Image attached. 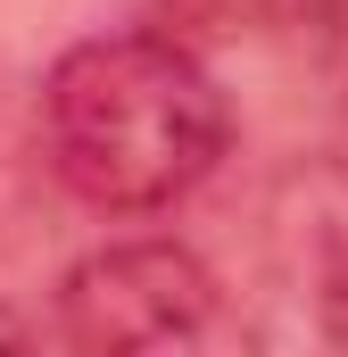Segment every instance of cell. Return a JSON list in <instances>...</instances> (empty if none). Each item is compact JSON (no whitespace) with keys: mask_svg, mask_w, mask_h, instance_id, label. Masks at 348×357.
I'll return each mask as SVG.
<instances>
[{"mask_svg":"<svg viewBox=\"0 0 348 357\" xmlns=\"http://www.w3.org/2000/svg\"><path fill=\"white\" fill-rule=\"evenodd\" d=\"M324 341L348 349V266H332V282H324Z\"/></svg>","mask_w":348,"mask_h":357,"instance_id":"3957f363","label":"cell"},{"mask_svg":"<svg viewBox=\"0 0 348 357\" xmlns=\"http://www.w3.org/2000/svg\"><path fill=\"white\" fill-rule=\"evenodd\" d=\"M17 341H25V316H8V307H0V349H17Z\"/></svg>","mask_w":348,"mask_h":357,"instance_id":"277c9868","label":"cell"},{"mask_svg":"<svg viewBox=\"0 0 348 357\" xmlns=\"http://www.w3.org/2000/svg\"><path fill=\"white\" fill-rule=\"evenodd\" d=\"M224 282L166 233L100 241L58 274V333L75 349H191L216 333Z\"/></svg>","mask_w":348,"mask_h":357,"instance_id":"7a4b0ae2","label":"cell"},{"mask_svg":"<svg viewBox=\"0 0 348 357\" xmlns=\"http://www.w3.org/2000/svg\"><path fill=\"white\" fill-rule=\"evenodd\" d=\"M232 150V100L174 33H91L42 75V158L100 216H158Z\"/></svg>","mask_w":348,"mask_h":357,"instance_id":"6da1fadb","label":"cell"}]
</instances>
